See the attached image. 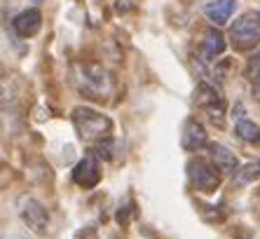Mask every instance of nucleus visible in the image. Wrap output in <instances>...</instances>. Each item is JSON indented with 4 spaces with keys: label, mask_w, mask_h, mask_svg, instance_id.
Returning a JSON list of instances; mask_svg holds the SVG:
<instances>
[{
    "label": "nucleus",
    "mask_w": 260,
    "mask_h": 239,
    "mask_svg": "<svg viewBox=\"0 0 260 239\" xmlns=\"http://www.w3.org/2000/svg\"><path fill=\"white\" fill-rule=\"evenodd\" d=\"M73 125L78 129L80 138L87 141V143H99L103 138L110 136V129H113V122L110 117H106L99 110H91V108L80 106L73 110Z\"/></svg>",
    "instance_id": "1"
},
{
    "label": "nucleus",
    "mask_w": 260,
    "mask_h": 239,
    "mask_svg": "<svg viewBox=\"0 0 260 239\" xmlns=\"http://www.w3.org/2000/svg\"><path fill=\"white\" fill-rule=\"evenodd\" d=\"M230 40L235 49H253L260 42V12H246L230 28Z\"/></svg>",
    "instance_id": "2"
},
{
    "label": "nucleus",
    "mask_w": 260,
    "mask_h": 239,
    "mask_svg": "<svg viewBox=\"0 0 260 239\" xmlns=\"http://www.w3.org/2000/svg\"><path fill=\"white\" fill-rule=\"evenodd\" d=\"M17 209H19V218L26 223V227H28L30 232L40 234V237H43V234H47L49 214H47V209H45V206L38 202L36 197H28V195L19 197Z\"/></svg>",
    "instance_id": "3"
},
{
    "label": "nucleus",
    "mask_w": 260,
    "mask_h": 239,
    "mask_svg": "<svg viewBox=\"0 0 260 239\" xmlns=\"http://www.w3.org/2000/svg\"><path fill=\"white\" fill-rule=\"evenodd\" d=\"M75 71H78L80 84H82L87 92H91V96L108 94V92L113 89V78H110V73L103 66H99V64H78Z\"/></svg>",
    "instance_id": "4"
},
{
    "label": "nucleus",
    "mask_w": 260,
    "mask_h": 239,
    "mask_svg": "<svg viewBox=\"0 0 260 239\" xmlns=\"http://www.w3.org/2000/svg\"><path fill=\"white\" fill-rule=\"evenodd\" d=\"M216 164H209L206 160L197 157V160H190L188 164V173L190 181H192L194 190L200 192H216L220 186V173L216 171Z\"/></svg>",
    "instance_id": "5"
},
{
    "label": "nucleus",
    "mask_w": 260,
    "mask_h": 239,
    "mask_svg": "<svg viewBox=\"0 0 260 239\" xmlns=\"http://www.w3.org/2000/svg\"><path fill=\"white\" fill-rule=\"evenodd\" d=\"M101 181V164H99L96 155H87L85 160H80L73 169V183H78L80 188H96Z\"/></svg>",
    "instance_id": "6"
},
{
    "label": "nucleus",
    "mask_w": 260,
    "mask_h": 239,
    "mask_svg": "<svg viewBox=\"0 0 260 239\" xmlns=\"http://www.w3.org/2000/svg\"><path fill=\"white\" fill-rule=\"evenodd\" d=\"M206 143H209V138H206V129L202 127V122H197L194 117H190L188 122H185V127H183V134H181L183 150L192 153V150L204 148Z\"/></svg>",
    "instance_id": "7"
},
{
    "label": "nucleus",
    "mask_w": 260,
    "mask_h": 239,
    "mask_svg": "<svg viewBox=\"0 0 260 239\" xmlns=\"http://www.w3.org/2000/svg\"><path fill=\"white\" fill-rule=\"evenodd\" d=\"M194 103L200 108H204V110H209V115H213V117L223 113V96L216 92V87H211L206 82H202L194 89Z\"/></svg>",
    "instance_id": "8"
},
{
    "label": "nucleus",
    "mask_w": 260,
    "mask_h": 239,
    "mask_svg": "<svg viewBox=\"0 0 260 239\" xmlns=\"http://www.w3.org/2000/svg\"><path fill=\"white\" fill-rule=\"evenodd\" d=\"M40 26H43V17H40V12H38V10H24L21 14H17V17L12 19L14 33H17V36H21V38L36 36L38 31H40Z\"/></svg>",
    "instance_id": "9"
},
{
    "label": "nucleus",
    "mask_w": 260,
    "mask_h": 239,
    "mask_svg": "<svg viewBox=\"0 0 260 239\" xmlns=\"http://www.w3.org/2000/svg\"><path fill=\"white\" fill-rule=\"evenodd\" d=\"M209 150H211V160L218 167V171H223V173L239 171V160H237V155L230 148H225L223 143H211Z\"/></svg>",
    "instance_id": "10"
},
{
    "label": "nucleus",
    "mask_w": 260,
    "mask_h": 239,
    "mask_svg": "<svg viewBox=\"0 0 260 239\" xmlns=\"http://www.w3.org/2000/svg\"><path fill=\"white\" fill-rule=\"evenodd\" d=\"M235 10H237V0H211V3H206L204 14L211 19L216 26H225L230 21Z\"/></svg>",
    "instance_id": "11"
},
{
    "label": "nucleus",
    "mask_w": 260,
    "mask_h": 239,
    "mask_svg": "<svg viewBox=\"0 0 260 239\" xmlns=\"http://www.w3.org/2000/svg\"><path fill=\"white\" fill-rule=\"evenodd\" d=\"M225 52V38L220 31L211 28L206 31L204 36V42H202V54H204V59H216V56H220V54Z\"/></svg>",
    "instance_id": "12"
},
{
    "label": "nucleus",
    "mask_w": 260,
    "mask_h": 239,
    "mask_svg": "<svg viewBox=\"0 0 260 239\" xmlns=\"http://www.w3.org/2000/svg\"><path fill=\"white\" fill-rule=\"evenodd\" d=\"M235 134L246 143H260V127L255 122H251V120H239Z\"/></svg>",
    "instance_id": "13"
},
{
    "label": "nucleus",
    "mask_w": 260,
    "mask_h": 239,
    "mask_svg": "<svg viewBox=\"0 0 260 239\" xmlns=\"http://www.w3.org/2000/svg\"><path fill=\"white\" fill-rule=\"evenodd\" d=\"M94 153H96V157H103V160H115L117 153H122V143L108 136V138H103V141H99Z\"/></svg>",
    "instance_id": "14"
},
{
    "label": "nucleus",
    "mask_w": 260,
    "mask_h": 239,
    "mask_svg": "<svg viewBox=\"0 0 260 239\" xmlns=\"http://www.w3.org/2000/svg\"><path fill=\"white\" fill-rule=\"evenodd\" d=\"M258 178H260V160L246 164V167L239 169V173H237L239 183H251V181H258Z\"/></svg>",
    "instance_id": "15"
},
{
    "label": "nucleus",
    "mask_w": 260,
    "mask_h": 239,
    "mask_svg": "<svg viewBox=\"0 0 260 239\" xmlns=\"http://www.w3.org/2000/svg\"><path fill=\"white\" fill-rule=\"evenodd\" d=\"M255 99H258V101H260V84H258V87H255Z\"/></svg>",
    "instance_id": "16"
},
{
    "label": "nucleus",
    "mask_w": 260,
    "mask_h": 239,
    "mask_svg": "<svg viewBox=\"0 0 260 239\" xmlns=\"http://www.w3.org/2000/svg\"><path fill=\"white\" fill-rule=\"evenodd\" d=\"M33 3H43V0H33Z\"/></svg>",
    "instance_id": "17"
}]
</instances>
